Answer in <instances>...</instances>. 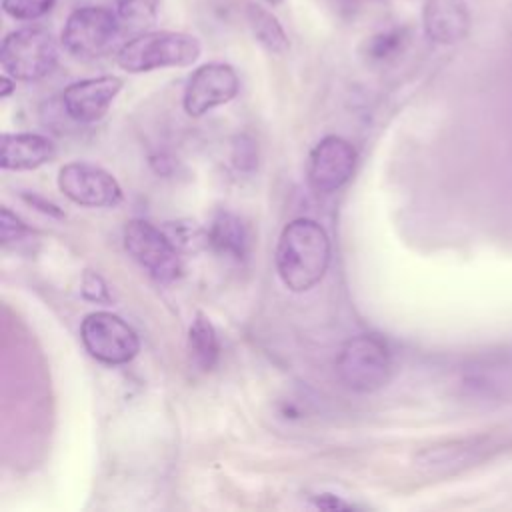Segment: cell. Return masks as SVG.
<instances>
[{"instance_id": "1", "label": "cell", "mask_w": 512, "mask_h": 512, "mask_svg": "<svg viewBox=\"0 0 512 512\" xmlns=\"http://www.w3.org/2000/svg\"><path fill=\"white\" fill-rule=\"evenodd\" d=\"M276 272L290 292L314 288L330 264V238L312 218H296L284 226L276 244Z\"/></svg>"}, {"instance_id": "2", "label": "cell", "mask_w": 512, "mask_h": 512, "mask_svg": "<svg viewBox=\"0 0 512 512\" xmlns=\"http://www.w3.org/2000/svg\"><path fill=\"white\" fill-rule=\"evenodd\" d=\"M202 54L196 36L174 30L140 32L126 40L116 54V62L130 74L150 72L158 68H184L194 64Z\"/></svg>"}, {"instance_id": "3", "label": "cell", "mask_w": 512, "mask_h": 512, "mask_svg": "<svg viewBox=\"0 0 512 512\" xmlns=\"http://www.w3.org/2000/svg\"><path fill=\"white\" fill-rule=\"evenodd\" d=\"M340 382L354 392H376L392 376V352L378 334H358L346 340L336 358Z\"/></svg>"}, {"instance_id": "4", "label": "cell", "mask_w": 512, "mask_h": 512, "mask_svg": "<svg viewBox=\"0 0 512 512\" xmlns=\"http://www.w3.org/2000/svg\"><path fill=\"white\" fill-rule=\"evenodd\" d=\"M122 28L116 12L104 6H80L68 14L60 42L68 54L94 60L110 54L118 46Z\"/></svg>"}, {"instance_id": "5", "label": "cell", "mask_w": 512, "mask_h": 512, "mask_svg": "<svg viewBox=\"0 0 512 512\" xmlns=\"http://www.w3.org/2000/svg\"><path fill=\"white\" fill-rule=\"evenodd\" d=\"M0 64L14 80H42L52 74L58 64V44L54 36L40 26L12 30L2 40Z\"/></svg>"}, {"instance_id": "6", "label": "cell", "mask_w": 512, "mask_h": 512, "mask_svg": "<svg viewBox=\"0 0 512 512\" xmlns=\"http://www.w3.org/2000/svg\"><path fill=\"white\" fill-rule=\"evenodd\" d=\"M508 444L506 436L488 432L454 438L424 448L416 456V466L430 476H452L490 460Z\"/></svg>"}, {"instance_id": "7", "label": "cell", "mask_w": 512, "mask_h": 512, "mask_svg": "<svg viewBox=\"0 0 512 512\" xmlns=\"http://www.w3.org/2000/svg\"><path fill=\"white\" fill-rule=\"evenodd\" d=\"M80 338L92 358L112 366L130 362L140 350V340L134 328L106 310L92 312L82 320Z\"/></svg>"}, {"instance_id": "8", "label": "cell", "mask_w": 512, "mask_h": 512, "mask_svg": "<svg viewBox=\"0 0 512 512\" xmlns=\"http://www.w3.org/2000/svg\"><path fill=\"white\" fill-rule=\"evenodd\" d=\"M124 248L158 282H172L182 270L174 242L146 220H130L124 226Z\"/></svg>"}, {"instance_id": "9", "label": "cell", "mask_w": 512, "mask_h": 512, "mask_svg": "<svg viewBox=\"0 0 512 512\" xmlns=\"http://www.w3.org/2000/svg\"><path fill=\"white\" fill-rule=\"evenodd\" d=\"M60 192L74 204L114 208L122 202V188L104 168L90 162H68L58 172Z\"/></svg>"}, {"instance_id": "10", "label": "cell", "mask_w": 512, "mask_h": 512, "mask_svg": "<svg viewBox=\"0 0 512 512\" xmlns=\"http://www.w3.org/2000/svg\"><path fill=\"white\" fill-rule=\"evenodd\" d=\"M240 80L236 70L226 62H208L198 66L184 88V110L192 118H200L206 112L228 104L236 98Z\"/></svg>"}, {"instance_id": "11", "label": "cell", "mask_w": 512, "mask_h": 512, "mask_svg": "<svg viewBox=\"0 0 512 512\" xmlns=\"http://www.w3.org/2000/svg\"><path fill=\"white\" fill-rule=\"evenodd\" d=\"M356 148L340 138H322L308 158V184L318 194H332L342 188L356 168Z\"/></svg>"}, {"instance_id": "12", "label": "cell", "mask_w": 512, "mask_h": 512, "mask_svg": "<svg viewBox=\"0 0 512 512\" xmlns=\"http://www.w3.org/2000/svg\"><path fill=\"white\" fill-rule=\"evenodd\" d=\"M122 90L118 76H96L72 82L62 92L64 112L80 124L98 122Z\"/></svg>"}, {"instance_id": "13", "label": "cell", "mask_w": 512, "mask_h": 512, "mask_svg": "<svg viewBox=\"0 0 512 512\" xmlns=\"http://www.w3.org/2000/svg\"><path fill=\"white\" fill-rule=\"evenodd\" d=\"M464 384L480 398L512 400V352L476 360L466 368Z\"/></svg>"}, {"instance_id": "14", "label": "cell", "mask_w": 512, "mask_h": 512, "mask_svg": "<svg viewBox=\"0 0 512 512\" xmlns=\"http://www.w3.org/2000/svg\"><path fill=\"white\" fill-rule=\"evenodd\" d=\"M422 24L426 36L436 44H456L470 28L464 0H424Z\"/></svg>"}, {"instance_id": "15", "label": "cell", "mask_w": 512, "mask_h": 512, "mask_svg": "<svg viewBox=\"0 0 512 512\" xmlns=\"http://www.w3.org/2000/svg\"><path fill=\"white\" fill-rule=\"evenodd\" d=\"M54 156L56 146L40 134H4L0 142V166L4 170H34Z\"/></svg>"}, {"instance_id": "16", "label": "cell", "mask_w": 512, "mask_h": 512, "mask_svg": "<svg viewBox=\"0 0 512 512\" xmlns=\"http://www.w3.org/2000/svg\"><path fill=\"white\" fill-rule=\"evenodd\" d=\"M246 22H248L252 36L266 52L280 56L290 50L288 34L284 30V26L280 24V20L270 10L262 8L260 4L250 2L246 6Z\"/></svg>"}, {"instance_id": "17", "label": "cell", "mask_w": 512, "mask_h": 512, "mask_svg": "<svg viewBox=\"0 0 512 512\" xmlns=\"http://www.w3.org/2000/svg\"><path fill=\"white\" fill-rule=\"evenodd\" d=\"M208 240L218 252L236 260H242L248 252V230L244 222L230 212H218L214 216L208 230Z\"/></svg>"}, {"instance_id": "18", "label": "cell", "mask_w": 512, "mask_h": 512, "mask_svg": "<svg viewBox=\"0 0 512 512\" xmlns=\"http://www.w3.org/2000/svg\"><path fill=\"white\" fill-rule=\"evenodd\" d=\"M188 354H190V362L202 372L212 370L220 356V344H218L216 330H214L212 322L208 320V316H204L202 312H196V316L190 324Z\"/></svg>"}, {"instance_id": "19", "label": "cell", "mask_w": 512, "mask_h": 512, "mask_svg": "<svg viewBox=\"0 0 512 512\" xmlns=\"http://www.w3.org/2000/svg\"><path fill=\"white\" fill-rule=\"evenodd\" d=\"M408 42L406 28H388L368 36L362 44V56L368 62H388L390 58L398 56Z\"/></svg>"}, {"instance_id": "20", "label": "cell", "mask_w": 512, "mask_h": 512, "mask_svg": "<svg viewBox=\"0 0 512 512\" xmlns=\"http://www.w3.org/2000/svg\"><path fill=\"white\" fill-rule=\"evenodd\" d=\"M116 16L124 28L144 30L158 14V0H114Z\"/></svg>"}, {"instance_id": "21", "label": "cell", "mask_w": 512, "mask_h": 512, "mask_svg": "<svg viewBox=\"0 0 512 512\" xmlns=\"http://www.w3.org/2000/svg\"><path fill=\"white\" fill-rule=\"evenodd\" d=\"M56 0H2V10L14 20H38L54 8Z\"/></svg>"}, {"instance_id": "22", "label": "cell", "mask_w": 512, "mask_h": 512, "mask_svg": "<svg viewBox=\"0 0 512 512\" xmlns=\"http://www.w3.org/2000/svg\"><path fill=\"white\" fill-rule=\"evenodd\" d=\"M26 232H28L26 224L14 212H10L8 208L0 210V238L4 244L20 240Z\"/></svg>"}, {"instance_id": "23", "label": "cell", "mask_w": 512, "mask_h": 512, "mask_svg": "<svg viewBox=\"0 0 512 512\" xmlns=\"http://www.w3.org/2000/svg\"><path fill=\"white\" fill-rule=\"evenodd\" d=\"M82 294L88 300H96V302H108L110 300V294H108V288H106L104 280L98 274H94V272H86L84 274Z\"/></svg>"}, {"instance_id": "24", "label": "cell", "mask_w": 512, "mask_h": 512, "mask_svg": "<svg viewBox=\"0 0 512 512\" xmlns=\"http://www.w3.org/2000/svg\"><path fill=\"white\" fill-rule=\"evenodd\" d=\"M234 164L240 170H250L256 164V148L250 140L240 138V142L234 146Z\"/></svg>"}, {"instance_id": "25", "label": "cell", "mask_w": 512, "mask_h": 512, "mask_svg": "<svg viewBox=\"0 0 512 512\" xmlns=\"http://www.w3.org/2000/svg\"><path fill=\"white\" fill-rule=\"evenodd\" d=\"M24 200L26 202H30V204H34L38 210H42V212H46V214H52V216H58V218H62V212L58 210V206L56 204H52V202H46V200H42L40 196H28V194H24Z\"/></svg>"}, {"instance_id": "26", "label": "cell", "mask_w": 512, "mask_h": 512, "mask_svg": "<svg viewBox=\"0 0 512 512\" xmlns=\"http://www.w3.org/2000/svg\"><path fill=\"white\" fill-rule=\"evenodd\" d=\"M0 84H2V90H0V96H2V98L10 96L12 90H14V86H16V84H14V78H12L10 74H6V72H4V76L0 78Z\"/></svg>"}, {"instance_id": "27", "label": "cell", "mask_w": 512, "mask_h": 512, "mask_svg": "<svg viewBox=\"0 0 512 512\" xmlns=\"http://www.w3.org/2000/svg\"><path fill=\"white\" fill-rule=\"evenodd\" d=\"M264 2H268V4H272V6H276V4H280L282 0H264Z\"/></svg>"}]
</instances>
